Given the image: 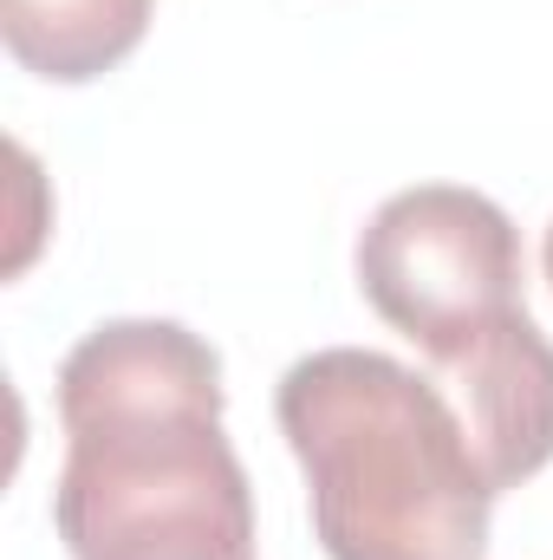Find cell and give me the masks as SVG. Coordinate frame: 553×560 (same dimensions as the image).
<instances>
[{
	"label": "cell",
	"instance_id": "1",
	"mask_svg": "<svg viewBox=\"0 0 553 560\" xmlns=\"http://www.w3.org/2000/svg\"><path fill=\"white\" fill-rule=\"evenodd\" d=\"M52 528L72 560H255L222 359L176 319H105L59 365Z\"/></svg>",
	"mask_w": 553,
	"mask_h": 560
},
{
	"label": "cell",
	"instance_id": "6",
	"mask_svg": "<svg viewBox=\"0 0 553 560\" xmlns=\"http://www.w3.org/2000/svg\"><path fill=\"white\" fill-rule=\"evenodd\" d=\"M541 261H548V280H553V222H548V248H541Z\"/></svg>",
	"mask_w": 553,
	"mask_h": 560
},
{
	"label": "cell",
	"instance_id": "2",
	"mask_svg": "<svg viewBox=\"0 0 553 560\" xmlns=\"http://www.w3.org/2000/svg\"><path fill=\"white\" fill-rule=\"evenodd\" d=\"M306 469L313 535L332 560H482L495 489L430 372L365 346L286 365L274 392Z\"/></svg>",
	"mask_w": 553,
	"mask_h": 560
},
{
	"label": "cell",
	"instance_id": "5",
	"mask_svg": "<svg viewBox=\"0 0 553 560\" xmlns=\"http://www.w3.org/2000/svg\"><path fill=\"white\" fill-rule=\"evenodd\" d=\"M150 7L156 0H0V33L26 72L85 85L138 52Z\"/></svg>",
	"mask_w": 553,
	"mask_h": 560
},
{
	"label": "cell",
	"instance_id": "4",
	"mask_svg": "<svg viewBox=\"0 0 553 560\" xmlns=\"http://www.w3.org/2000/svg\"><path fill=\"white\" fill-rule=\"evenodd\" d=\"M436 392L456 405L489 489H521L553 463V346L521 313L495 319L469 346L430 359Z\"/></svg>",
	"mask_w": 553,
	"mask_h": 560
},
{
	"label": "cell",
	"instance_id": "3",
	"mask_svg": "<svg viewBox=\"0 0 553 560\" xmlns=\"http://www.w3.org/2000/svg\"><path fill=\"white\" fill-rule=\"evenodd\" d=\"M358 287L391 332L443 359L521 313V229L462 183L398 189L358 235Z\"/></svg>",
	"mask_w": 553,
	"mask_h": 560
}]
</instances>
